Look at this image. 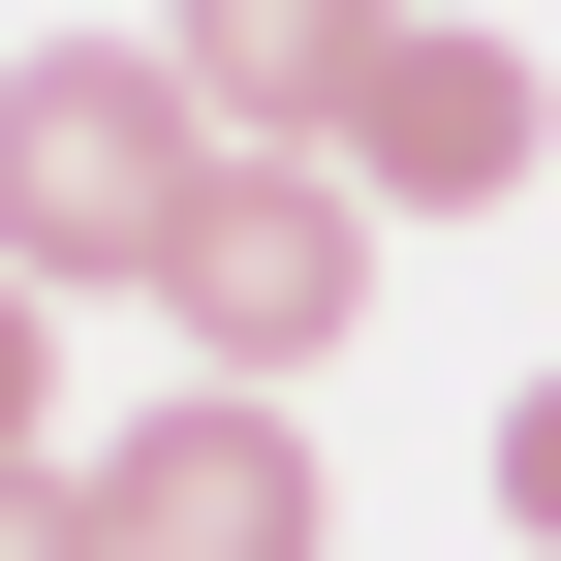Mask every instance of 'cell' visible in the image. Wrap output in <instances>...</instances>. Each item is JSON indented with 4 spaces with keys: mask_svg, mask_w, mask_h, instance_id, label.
Here are the masks:
<instances>
[{
    "mask_svg": "<svg viewBox=\"0 0 561 561\" xmlns=\"http://www.w3.org/2000/svg\"><path fill=\"white\" fill-rule=\"evenodd\" d=\"M530 157H561L530 32H437V0H405V32H375V94H343V187H375V219H500Z\"/></svg>",
    "mask_w": 561,
    "mask_h": 561,
    "instance_id": "277c9868",
    "label": "cell"
},
{
    "mask_svg": "<svg viewBox=\"0 0 561 561\" xmlns=\"http://www.w3.org/2000/svg\"><path fill=\"white\" fill-rule=\"evenodd\" d=\"M0 561H94V468H0Z\"/></svg>",
    "mask_w": 561,
    "mask_h": 561,
    "instance_id": "ba28073f",
    "label": "cell"
},
{
    "mask_svg": "<svg viewBox=\"0 0 561 561\" xmlns=\"http://www.w3.org/2000/svg\"><path fill=\"white\" fill-rule=\"evenodd\" d=\"M94 530L125 561H343V468H312L280 375H187L157 437H94Z\"/></svg>",
    "mask_w": 561,
    "mask_h": 561,
    "instance_id": "3957f363",
    "label": "cell"
},
{
    "mask_svg": "<svg viewBox=\"0 0 561 561\" xmlns=\"http://www.w3.org/2000/svg\"><path fill=\"white\" fill-rule=\"evenodd\" d=\"M187 187H219V125H187L157 32H32L0 62V280H157Z\"/></svg>",
    "mask_w": 561,
    "mask_h": 561,
    "instance_id": "6da1fadb",
    "label": "cell"
},
{
    "mask_svg": "<svg viewBox=\"0 0 561 561\" xmlns=\"http://www.w3.org/2000/svg\"><path fill=\"white\" fill-rule=\"evenodd\" d=\"M0 468H62V280H0Z\"/></svg>",
    "mask_w": 561,
    "mask_h": 561,
    "instance_id": "8992f818",
    "label": "cell"
},
{
    "mask_svg": "<svg viewBox=\"0 0 561 561\" xmlns=\"http://www.w3.org/2000/svg\"><path fill=\"white\" fill-rule=\"evenodd\" d=\"M500 530H530V561H561V375H530V405H500Z\"/></svg>",
    "mask_w": 561,
    "mask_h": 561,
    "instance_id": "52a82bcc",
    "label": "cell"
},
{
    "mask_svg": "<svg viewBox=\"0 0 561 561\" xmlns=\"http://www.w3.org/2000/svg\"><path fill=\"white\" fill-rule=\"evenodd\" d=\"M375 250H405V219H375L343 157H219V187H187V250H157V312L219 343V375H312V343L375 312Z\"/></svg>",
    "mask_w": 561,
    "mask_h": 561,
    "instance_id": "7a4b0ae2",
    "label": "cell"
},
{
    "mask_svg": "<svg viewBox=\"0 0 561 561\" xmlns=\"http://www.w3.org/2000/svg\"><path fill=\"white\" fill-rule=\"evenodd\" d=\"M94 561H125V530H94Z\"/></svg>",
    "mask_w": 561,
    "mask_h": 561,
    "instance_id": "9c48e42d",
    "label": "cell"
},
{
    "mask_svg": "<svg viewBox=\"0 0 561 561\" xmlns=\"http://www.w3.org/2000/svg\"><path fill=\"white\" fill-rule=\"evenodd\" d=\"M375 32H405V0H157V62H187V125H219V157H343Z\"/></svg>",
    "mask_w": 561,
    "mask_h": 561,
    "instance_id": "5b68a950",
    "label": "cell"
}]
</instances>
